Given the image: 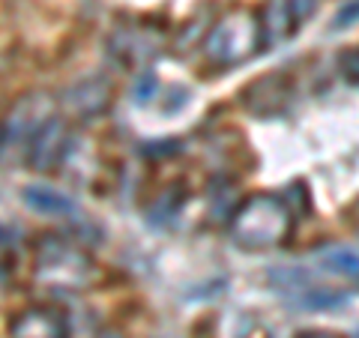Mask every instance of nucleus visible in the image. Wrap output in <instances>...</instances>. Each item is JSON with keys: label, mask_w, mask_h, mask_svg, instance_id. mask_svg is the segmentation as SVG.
<instances>
[{"label": "nucleus", "mask_w": 359, "mask_h": 338, "mask_svg": "<svg viewBox=\"0 0 359 338\" xmlns=\"http://www.w3.org/2000/svg\"><path fill=\"white\" fill-rule=\"evenodd\" d=\"M290 228H294V216L282 198L276 195H255L245 204H240L231 216V240L240 245V249H273V245H282Z\"/></svg>", "instance_id": "obj_1"}, {"label": "nucleus", "mask_w": 359, "mask_h": 338, "mask_svg": "<svg viewBox=\"0 0 359 338\" xmlns=\"http://www.w3.org/2000/svg\"><path fill=\"white\" fill-rule=\"evenodd\" d=\"M257 48H264L261 15L249 13V9H233L210 30L204 42V58L210 66L224 69V66L249 60L252 54H257Z\"/></svg>", "instance_id": "obj_2"}, {"label": "nucleus", "mask_w": 359, "mask_h": 338, "mask_svg": "<svg viewBox=\"0 0 359 338\" xmlns=\"http://www.w3.org/2000/svg\"><path fill=\"white\" fill-rule=\"evenodd\" d=\"M36 278L51 288L84 290L96 281V264L84 249L60 236H45L36 245Z\"/></svg>", "instance_id": "obj_3"}, {"label": "nucleus", "mask_w": 359, "mask_h": 338, "mask_svg": "<svg viewBox=\"0 0 359 338\" xmlns=\"http://www.w3.org/2000/svg\"><path fill=\"white\" fill-rule=\"evenodd\" d=\"M69 150V129L60 117H48L27 141V162L33 171H54Z\"/></svg>", "instance_id": "obj_4"}, {"label": "nucleus", "mask_w": 359, "mask_h": 338, "mask_svg": "<svg viewBox=\"0 0 359 338\" xmlns=\"http://www.w3.org/2000/svg\"><path fill=\"white\" fill-rule=\"evenodd\" d=\"M245 108L252 111L255 117H276L282 114L290 102V84L285 75H264L257 78L255 84L245 87L243 93Z\"/></svg>", "instance_id": "obj_5"}, {"label": "nucleus", "mask_w": 359, "mask_h": 338, "mask_svg": "<svg viewBox=\"0 0 359 338\" xmlns=\"http://www.w3.org/2000/svg\"><path fill=\"white\" fill-rule=\"evenodd\" d=\"M13 338H66L69 326L57 309H27L9 323Z\"/></svg>", "instance_id": "obj_6"}, {"label": "nucleus", "mask_w": 359, "mask_h": 338, "mask_svg": "<svg viewBox=\"0 0 359 338\" xmlns=\"http://www.w3.org/2000/svg\"><path fill=\"white\" fill-rule=\"evenodd\" d=\"M297 25H299V21H297V15H294V9H290L287 0H269V4L264 6V13H261L264 48L285 42L290 33L297 30Z\"/></svg>", "instance_id": "obj_7"}, {"label": "nucleus", "mask_w": 359, "mask_h": 338, "mask_svg": "<svg viewBox=\"0 0 359 338\" xmlns=\"http://www.w3.org/2000/svg\"><path fill=\"white\" fill-rule=\"evenodd\" d=\"M25 201L39 210V212H48V216H75V201L69 195H63L57 189H48V186H30L25 189Z\"/></svg>", "instance_id": "obj_8"}, {"label": "nucleus", "mask_w": 359, "mask_h": 338, "mask_svg": "<svg viewBox=\"0 0 359 338\" xmlns=\"http://www.w3.org/2000/svg\"><path fill=\"white\" fill-rule=\"evenodd\" d=\"M320 266L339 276H359V255L347 249H330L320 255Z\"/></svg>", "instance_id": "obj_9"}, {"label": "nucleus", "mask_w": 359, "mask_h": 338, "mask_svg": "<svg viewBox=\"0 0 359 338\" xmlns=\"http://www.w3.org/2000/svg\"><path fill=\"white\" fill-rule=\"evenodd\" d=\"M341 69H344V78H347V81L359 84V48H353V51H347V54H344V58H341Z\"/></svg>", "instance_id": "obj_10"}, {"label": "nucleus", "mask_w": 359, "mask_h": 338, "mask_svg": "<svg viewBox=\"0 0 359 338\" xmlns=\"http://www.w3.org/2000/svg\"><path fill=\"white\" fill-rule=\"evenodd\" d=\"M359 18V0H353L351 6H344L339 15H335V21H332V27L335 30H341V27H347V25H353V21Z\"/></svg>", "instance_id": "obj_11"}, {"label": "nucleus", "mask_w": 359, "mask_h": 338, "mask_svg": "<svg viewBox=\"0 0 359 338\" xmlns=\"http://www.w3.org/2000/svg\"><path fill=\"white\" fill-rule=\"evenodd\" d=\"M287 4H290V9H294V15H297L299 25L314 13V9H318V0H287Z\"/></svg>", "instance_id": "obj_12"}, {"label": "nucleus", "mask_w": 359, "mask_h": 338, "mask_svg": "<svg viewBox=\"0 0 359 338\" xmlns=\"http://www.w3.org/2000/svg\"><path fill=\"white\" fill-rule=\"evenodd\" d=\"M351 224H353V231L359 234V204H356V207L351 210Z\"/></svg>", "instance_id": "obj_13"}, {"label": "nucleus", "mask_w": 359, "mask_h": 338, "mask_svg": "<svg viewBox=\"0 0 359 338\" xmlns=\"http://www.w3.org/2000/svg\"><path fill=\"white\" fill-rule=\"evenodd\" d=\"M299 338H339V335H332V332H306V335H299Z\"/></svg>", "instance_id": "obj_14"}, {"label": "nucleus", "mask_w": 359, "mask_h": 338, "mask_svg": "<svg viewBox=\"0 0 359 338\" xmlns=\"http://www.w3.org/2000/svg\"><path fill=\"white\" fill-rule=\"evenodd\" d=\"M0 147H4V126H0Z\"/></svg>", "instance_id": "obj_15"}, {"label": "nucleus", "mask_w": 359, "mask_h": 338, "mask_svg": "<svg viewBox=\"0 0 359 338\" xmlns=\"http://www.w3.org/2000/svg\"><path fill=\"white\" fill-rule=\"evenodd\" d=\"M4 236H6V234H4V231H0V243H4Z\"/></svg>", "instance_id": "obj_16"}, {"label": "nucleus", "mask_w": 359, "mask_h": 338, "mask_svg": "<svg viewBox=\"0 0 359 338\" xmlns=\"http://www.w3.org/2000/svg\"><path fill=\"white\" fill-rule=\"evenodd\" d=\"M353 338H359V332H356V335H353Z\"/></svg>", "instance_id": "obj_17"}]
</instances>
